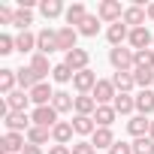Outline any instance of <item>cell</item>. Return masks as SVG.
Listing matches in <instances>:
<instances>
[{
  "mask_svg": "<svg viewBox=\"0 0 154 154\" xmlns=\"http://www.w3.org/2000/svg\"><path fill=\"white\" fill-rule=\"evenodd\" d=\"M94 112H97V100L91 94H79L75 97V115H91L94 118Z\"/></svg>",
  "mask_w": 154,
  "mask_h": 154,
  "instance_id": "cb8c5ba5",
  "label": "cell"
},
{
  "mask_svg": "<svg viewBox=\"0 0 154 154\" xmlns=\"http://www.w3.org/2000/svg\"><path fill=\"white\" fill-rule=\"evenodd\" d=\"M109 63L115 66V72H130V69H136V51L118 45V48L109 51Z\"/></svg>",
  "mask_w": 154,
  "mask_h": 154,
  "instance_id": "6da1fadb",
  "label": "cell"
},
{
  "mask_svg": "<svg viewBox=\"0 0 154 154\" xmlns=\"http://www.w3.org/2000/svg\"><path fill=\"white\" fill-rule=\"evenodd\" d=\"M3 124H6V133H24V130L33 127V121H30L27 112H9L3 118Z\"/></svg>",
  "mask_w": 154,
  "mask_h": 154,
  "instance_id": "8992f818",
  "label": "cell"
},
{
  "mask_svg": "<svg viewBox=\"0 0 154 154\" xmlns=\"http://www.w3.org/2000/svg\"><path fill=\"white\" fill-rule=\"evenodd\" d=\"M97 15H100V21H112V24H118V21L124 18L121 0H103V3L97 6Z\"/></svg>",
  "mask_w": 154,
  "mask_h": 154,
  "instance_id": "3957f363",
  "label": "cell"
},
{
  "mask_svg": "<svg viewBox=\"0 0 154 154\" xmlns=\"http://www.w3.org/2000/svg\"><path fill=\"white\" fill-rule=\"evenodd\" d=\"M112 85L118 88V94H130V88L136 85V79H133V72H115L112 75Z\"/></svg>",
  "mask_w": 154,
  "mask_h": 154,
  "instance_id": "83f0119b",
  "label": "cell"
},
{
  "mask_svg": "<svg viewBox=\"0 0 154 154\" xmlns=\"http://www.w3.org/2000/svg\"><path fill=\"white\" fill-rule=\"evenodd\" d=\"M51 100H54V91H51L48 82H39L30 91V103H36V106H51Z\"/></svg>",
  "mask_w": 154,
  "mask_h": 154,
  "instance_id": "7c38bea8",
  "label": "cell"
},
{
  "mask_svg": "<svg viewBox=\"0 0 154 154\" xmlns=\"http://www.w3.org/2000/svg\"><path fill=\"white\" fill-rule=\"evenodd\" d=\"M148 136H151V139H154V121H151V130H148Z\"/></svg>",
  "mask_w": 154,
  "mask_h": 154,
  "instance_id": "f6af8a7d",
  "label": "cell"
},
{
  "mask_svg": "<svg viewBox=\"0 0 154 154\" xmlns=\"http://www.w3.org/2000/svg\"><path fill=\"white\" fill-rule=\"evenodd\" d=\"M30 69L39 75V82H42V79H45V75H48L54 66H48V54H39V51H36V54L30 57Z\"/></svg>",
  "mask_w": 154,
  "mask_h": 154,
  "instance_id": "d4e9b609",
  "label": "cell"
},
{
  "mask_svg": "<svg viewBox=\"0 0 154 154\" xmlns=\"http://www.w3.org/2000/svg\"><path fill=\"white\" fill-rule=\"evenodd\" d=\"M112 106H115V112H118V115H130V112L136 109V97H130V94H118Z\"/></svg>",
  "mask_w": 154,
  "mask_h": 154,
  "instance_id": "f546056e",
  "label": "cell"
},
{
  "mask_svg": "<svg viewBox=\"0 0 154 154\" xmlns=\"http://www.w3.org/2000/svg\"><path fill=\"white\" fill-rule=\"evenodd\" d=\"M39 12H42L45 18H57V15H66V9H63V3H60V0H42V3H39Z\"/></svg>",
  "mask_w": 154,
  "mask_h": 154,
  "instance_id": "f1b7e54d",
  "label": "cell"
},
{
  "mask_svg": "<svg viewBox=\"0 0 154 154\" xmlns=\"http://www.w3.org/2000/svg\"><path fill=\"white\" fill-rule=\"evenodd\" d=\"M136 69H154V48L136 51Z\"/></svg>",
  "mask_w": 154,
  "mask_h": 154,
  "instance_id": "d6a6232c",
  "label": "cell"
},
{
  "mask_svg": "<svg viewBox=\"0 0 154 154\" xmlns=\"http://www.w3.org/2000/svg\"><path fill=\"white\" fill-rule=\"evenodd\" d=\"M115 118H118L115 106H97V112H94L97 127H112V121H115Z\"/></svg>",
  "mask_w": 154,
  "mask_h": 154,
  "instance_id": "4316f807",
  "label": "cell"
},
{
  "mask_svg": "<svg viewBox=\"0 0 154 154\" xmlns=\"http://www.w3.org/2000/svg\"><path fill=\"white\" fill-rule=\"evenodd\" d=\"M127 42L133 45V51H145V48H154V36H151V30H148V27H133Z\"/></svg>",
  "mask_w": 154,
  "mask_h": 154,
  "instance_id": "52a82bcc",
  "label": "cell"
},
{
  "mask_svg": "<svg viewBox=\"0 0 154 154\" xmlns=\"http://www.w3.org/2000/svg\"><path fill=\"white\" fill-rule=\"evenodd\" d=\"M145 15H148V12H145L139 3H133V6H127V9H124V18H121V21L133 30V27H145Z\"/></svg>",
  "mask_w": 154,
  "mask_h": 154,
  "instance_id": "8fae6325",
  "label": "cell"
},
{
  "mask_svg": "<svg viewBox=\"0 0 154 154\" xmlns=\"http://www.w3.org/2000/svg\"><path fill=\"white\" fill-rule=\"evenodd\" d=\"M51 106H54V112H57V115H60V112H69V109H75V97H72V94H66V91H54Z\"/></svg>",
  "mask_w": 154,
  "mask_h": 154,
  "instance_id": "7402d4cb",
  "label": "cell"
},
{
  "mask_svg": "<svg viewBox=\"0 0 154 154\" xmlns=\"http://www.w3.org/2000/svg\"><path fill=\"white\" fill-rule=\"evenodd\" d=\"M48 154H72V148H69V145H51Z\"/></svg>",
  "mask_w": 154,
  "mask_h": 154,
  "instance_id": "b9f144b4",
  "label": "cell"
},
{
  "mask_svg": "<svg viewBox=\"0 0 154 154\" xmlns=\"http://www.w3.org/2000/svg\"><path fill=\"white\" fill-rule=\"evenodd\" d=\"M79 33H82V36H97V33H100V15H88V18L79 24Z\"/></svg>",
  "mask_w": 154,
  "mask_h": 154,
  "instance_id": "4dcf8cb0",
  "label": "cell"
},
{
  "mask_svg": "<svg viewBox=\"0 0 154 154\" xmlns=\"http://www.w3.org/2000/svg\"><path fill=\"white\" fill-rule=\"evenodd\" d=\"M30 121H33L36 127L51 130V127L57 124V112H54V106H36V109L30 112Z\"/></svg>",
  "mask_w": 154,
  "mask_h": 154,
  "instance_id": "5b68a950",
  "label": "cell"
},
{
  "mask_svg": "<svg viewBox=\"0 0 154 154\" xmlns=\"http://www.w3.org/2000/svg\"><path fill=\"white\" fill-rule=\"evenodd\" d=\"M91 97L97 100V106H112V103H115V97H118V88L112 85V79H100Z\"/></svg>",
  "mask_w": 154,
  "mask_h": 154,
  "instance_id": "7a4b0ae2",
  "label": "cell"
},
{
  "mask_svg": "<svg viewBox=\"0 0 154 154\" xmlns=\"http://www.w3.org/2000/svg\"><path fill=\"white\" fill-rule=\"evenodd\" d=\"M133 154H154V139L151 136H142L133 142Z\"/></svg>",
  "mask_w": 154,
  "mask_h": 154,
  "instance_id": "d590c367",
  "label": "cell"
},
{
  "mask_svg": "<svg viewBox=\"0 0 154 154\" xmlns=\"http://www.w3.org/2000/svg\"><path fill=\"white\" fill-rule=\"evenodd\" d=\"M27 142H30V145H42V142H48V130L33 124V127L27 130Z\"/></svg>",
  "mask_w": 154,
  "mask_h": 154,
  "instance_id": "e575fe53",
  "label": "cell"
},
{
  "mask_svg": "<svg viewBox=\"0 0 154 154\" xmlns=\"http://www.w3.org/2000/svg\"><path fill=\"white\" fill-rule=\"evenodd\" d=\"M33 21V12L30 9H24V6H18L15 9V18H12V24L18 27V30H27V24Z\"/></svg>",
  "mask_w": 154,
  "mask_h": 154,
  "instance_id": "1f68e13d",
  "label": "cell"
},
{
  "mask_svg": "<svg viewBox=\"0 0 154 154\" xmlns=\"http://www.w3.org/2000/svg\"><path fill=\"white\" fill-rule=\"evenodd\" d=\"M33 48H36V33H30V30H21V33L15 36V51L27 54V51H33Z\"/></svg>",
  "mask_w": 154,
  "mask_h": 154,
  "instance_id": "484cf974",
  "label": "cell"
},
{
  "mask_svg": "<svg viewBox=\"0 0 154 154\" xmlns=\"http://www.w3.org/2000/svg\"><path fill=\"white\" fill-rule=\"evenodd\" d=\"M72 130L79 133V136H94L97 121H94L91 115H75V118H72Z\"/></svg>",
  "mask_w": 154,
  "mask_h": 154,
  "instance_id": "d6986e66",
  "label": "cell"
},
{
  "mask_svg": "<svg viewBox=\"0 0 154 154\" xmlns=\"http://www.w3.org/2000/svg\"><path fill=\"white\" fill-rule=\"evenodd\" d=\"M127 130H130V136L142 139V136H148V130H151V121H148L145 115H133V118L127 121Z\"/></svg>",
  "mask_w": 154,
  "mask_h": 154,
  "instance_id": "2e32d148",
  "label": "cell"
},
{
  "mask_svg": "<svg viewBox=\"0 0 154 154\" xmlns=\"http://www.w3.org/2000/svg\"><path fill=\"white\" fill-rule=\"evenodd\" d=\"M91 145H94V148H112V145H115V133H112V127H97L94 136H91Z\"/></svg>",
  "mask_w": 154,
  "mask_h": 154,
  "instance_id": "ac0fdd59",
  "label": "cell"
},
{
  "mask_svg": "<svg viewBox=\"0 0 154 154\" xmlns=\"http://www.w3.org/2000/svg\"><path fill=\"white\" fill-rule=\"evenodd\" d=\"M109 154H133V145H127V142H115V145L109 148Z\"/></svg>",
  "mask_w": 154,
  "mask_h": 154,
  "instance_id": "ab89813d",
  "label": "cell"
},
{
  "mask_svg": "<svg viewBox=\"0 0 154 154\" xmlns=\"http://www.w3.org/2000/svg\"><path fill=\"white\" fill-rule=\"evenodd\" d=\"M21 154H42V148H39V145H30V142H27V145H24V151H21Z\"/></svg>",
  "mask_w": 154,
  "mask_h": 154,
  "instance_id": "7bdbcfd3",
  "label": "cell"
},
{
  "mask_svg": "<svg viewBox=\"0 0 154 154\" xmlns=\"http://www.w3.org/2000/svg\"><path fill=\"white\" fill-rule=\"evenodd\" d=\"M15 85H18V69H0V91H3L6 97L15 91Z\"/></svg>",
  "mask_w": 154,
  "mask_h": 154,
  "instance_id": "44dd1931",
  "label": "cell"
},
{
  "mask_svg": "<svg viewBox=\"0 0 154 154\" xmlns=\"http://www.w3.org/2000/svg\"><path fill=\"white\" fill-rule=\"evenodd\" d=\"M136 112H139V115H145V118L154 112V91H151V88L136 94Z\"/></svg>",
  "mask_w": 154,
  "mask_h": 154,
  "instance_id": "ffe728a7",
  "label": "cell"
},
{
  "mask_svg": "<svg viewBox=\"0 0 154 154\" xmlns=\"http://www.w3.org/2000/svg\"><path fill=\"white\" fill-rule=\"evenodd\" d=\"M75 39H79V30H75V27H60V30H57V48H63V51L79 48Z\"/></svg>",
  "mask_w": 154,
  "mask_h": 154,
  "instance_id": "5bb4252c",
  "label": "cell"
},
{
  "mask_svg": "<svg viewBox=\"0 0 154 154\" xmlns=\"http://www.w3.org/2000/svg\"><path fill=\"white\" fill-rule=\"evenodd\" d=\"M97 72L94 69H82V72H75L72 75V88L79 91V94H94V88H97Z\"/></svg>",
  "mask_w": 154,
  "mask_h": 154,
  "instance_id": "277c9868",
  "label": "cell"
},
{
  "mask_svg": "<svg viewBox=\"0 0 154 154\" xmlns=\"http://www.w3.org/2000/svg\"><path fill=\"white\" fill-rule=\"evenodd\" d=\"M12 18H15V9H9V6H0V21H3V24H12Z\"/></svg>",
  "mask_w": 154,
  "mask_h": 154,
  "instance_id": "60d3db41",
  "label": "cell"
},
{
  "mask_svg": "<svg viewBox=\"0 0 154 154\" xmlns=\"http://www.w3.org/2000/svg\"><path fill=\"white\" fill-rule=\"evenodd\" d=\"M88 60H91V54H88L85 48H72V51H66V57H63V63H66L72 72L88 69Z\"/></svg>",
  "mask_w": 154,
  "mask_h": 154,
  "instance_id": "30bf717a",
  "label": "cell"
},
{
  "mask_svg": "<svg viewBox=\"0 0 154 154\" xmlns=\"http://www.w3.org/2000/svg\"><path fill=\"white\" fill-rule=\"evenodd\" d=\"M24 145H27L24 133H6L3 139H0V151H3V154H21Z\"/></svg>",
  "mask_w": 154,
  "mask_h": 154,
  "instance_id": "ba28073f",
  "label": "cell"
},
{
  "mask_svg": "<svg viewBox=\"0 0 154 154\" xmlns=\"http://www.w3.org/2000/svg\"><path fill=\"white\" fill-rule=\"evenodd\" d=\"M72 133H75V130H72V121H57V124L51 127V139H54L57 145H66V142L72 139Z\"/></svg>",
  "mask_w": 154,
  "mask_h": 154,
  "instance_id": "e0dca14e",
  "label": "cell"
},
{
  "mask_svg": "<svg viewBox=\"0 0 154 154\" xmlns=\"http://www.w3.org/2000/svg\"><path fill=\"white\" fill-rule=\"evenodd\" d=\"M6 103H9V112H27V103H30V91H21V88H15V91L6 97Z\"/></svg>",
  "mask_w": 154,
  "mask_h": 154,
  "instance_id": "4fadbf2b",
  "label": "cell"
},
{
  "mask_svg": "<svg viewBox=\"0 0 154 154\" xmlns=\"http://www.w3.org/2000/svg\"><path fill=\"white\" fill-rule=\"evenodd\" d=\"M9 51H15V39L9 33H0V54H9Z\"/></svg>",
  "mask_w": 154,
  "mask_h": 154,
  "instance_id": "74e56055",
  "label": "cell"
},
{
  "mask_svg": "<svg viewBox=\"0 0 154 154\" xmlns=\"http://www.w3.org/2000/svg\"><path fill=\"white\" fill-rule=\"evenodd\" d=\"M72 75H75V72H72L66 63H57V66L51 69V79H54V82H60V85H63V82H69Z\"/></svg>",
  "mask_w": 154,
  "mask_h": 154,
  "instance_id": "8d00e7d4",
  "label": "cell"
},
{
  "mask_svg": "<svg viewBox=\"0 0 154 154\" xmlns=\"http://www.w3.org/2000/svg\"><path fill=\"white\" fill-rule=\"evenodd\" d=\"M36 51L39 54H51V51H57V30H39L36 33Z\"/></svg>",
  "mask_w": 154,
  "mask_h": 154,
  "instance_id": "9c48e42d",
  "label": "cell"
},
{
  "mask_svg": "<svg viewBox=\"0 0 154 154\" xmlns=\"http://www.w3.org/2000/svg\"><path fill=\"white\" fill-rule=\"evenodd\" d=\"M145 12H148V18L154 21V3H148V9H145Z\"/></svg>",
  "mask_w": 154,
  "mask_h": 154,
  "instance_id": "ee69618b",
  "label": "cell"
},
{
  "mask_svg": "<svg viewBox=\"0 0 154 154\" xmlns=\"http://www.w3.org/2000/svg\"><path fill=\"white\" fill-rule=\"evenodd\" d=\"M106 36H109V42H112V48H118L124 39H130V27L124 24V21H118V24H109V30H106Z\"/></svg>",
  "mask_w": 154,
  "mask_h": 154,
  "instance_id": "9a60e30c",
  "label": "cell"
},
{
  "mask_svg": "<svg viewBox=\"0 0 154 154\" xmlns=\"http://www.w3.org/2000/svg\"><path fill=\"white\" fill-rule=\"evenodd\" d=\"M133 79L142 91H148V85H154V69H133Z\"/></svg>",
  "mask_w": 154,
  "mask_h": 154,
  "instance_id": "836d02e7",
  "label": "cell"
},
{
  "mask_svg": "<svg viewBox=\"0 0 154 154\" xmlns=\"http://www.w3.org/2000/svg\"><path fill=\"white\" fill-rule=\"evenodd\" d=\"M88 15H91V12L85 9V3H72V6H66V27H72V24H82Z\"/></svg>",
  "mask_w": 154,
  "mask_h": 154,
  "instance_id": "603a6c76",
  "label": "cell"
},
{
  "mask_svg": "<svg viewBox=\"0 0 154 154\" xmlns=\"http://www.w3.org/2000/svg\"><path fill=\"white\" fill-rule=\"evenodd\" d=\"M72 154H97V148L91 142H75L72 145Z\"/></svg>",
  "mask_w": 154,
  "mask_h": 154,
  "instance_id": "f35d334b",
  "label": "cell"
}]
</instances>
